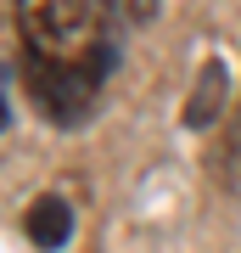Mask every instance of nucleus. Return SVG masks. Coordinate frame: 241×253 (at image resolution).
Here are the masks:
<instances>
[{
	"instance_id": "obj_6",
	"label": "nucleus",
	"mask_w": 241,
	"mask_h": 253,
	"mask_svg": "<svg viewBox=\"0 0 241 253\" xmlns=\"http://www.w3.org/2000/svg\"><path fill=\"white\" fill-rule=\"evenodd\" d=\"M219 169L230 174V186H241V118H236V129L224 135V152H219Z\"/></svg>"
},
{
	"instance_id": "obj_3",
	"label": "nucleus",
	"mask_w": 241,
	"mask_h": 253,
	"mask_svg": "<svg viewBox=\"0 0 241 253\" xmlns=\"http://www.w3.org/2000/svg\"><path fill=\"white\" fill-rule=\"evenodd\" d=\"M23 231H28V242L45 248V253L68 248V236H73V203L68 197H34L28 214H23Z\"/></svg>"
},
{
	"instance_id": "obj_4",
	"label": "nucleus",
	"mask_w": 241,
	"mask_h": 253,
	"mask_svg": "<svg viewBox=\"0 0 241 253\" xmlns=\"http://www.w3.org/2000/svg\"><path fill=\"white\" fill-rule=\"evenodd\" d=\"M224 90H230L224 62H207L202 79H197V90H191V101H185V129H207V124H213L219 107H224Z\"/></svg>"
},
{
	"instance_id": "obj_5",
	"label": "nucleus",
	"mask_w": 241,
	"mask_h": 253,
	"mask_svg": "<svg viewBox=\"0 0 241 253\" xmlns=\"http://www.w3.org/2000/svg\"><path fill=\"white\" fill-rule=\"evenodd\" d=\"M107 6V17H118V23H146L157 11V0H101Z\"/></svg>"
},
{
	"instance_id": "obj_1",
	"label": "nucleus",
	"mask_w": 241,
	"mask_h": 253,
	"mask_svg": "<svg viewBox=\"0 0 241 253\" xmlns=\"http://www.w3.org/2000/svg\"><path fill=\"white\" fill-rule=\"evenodd\" d=\"M23 56L62 68H101L112 73V17L101 0H17Z\"/></svg>"
},
{
	"instance_id": "obj_2",
	"label": "nucleus",
	"mask_w": 241,
	"mask_h": 253,
	"mask_svg": "<svg viewBox=\"0 0 241 253\" xmlns=\"http://www.w3.org/2000/svg\"><path fill=\"white\" fill-rule=\"evenodd\" d=\"M101 84H107V73H101V68H62V62L23 56V90H28V101H34L51 124H62V129L96 113Z\"/></svg>"
}]
</instances>
